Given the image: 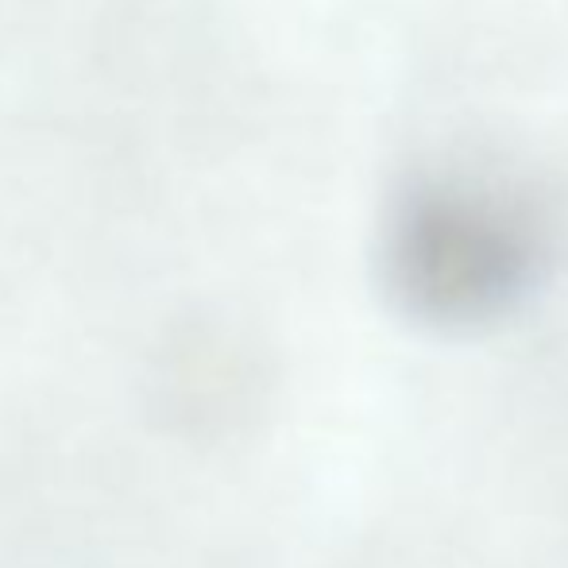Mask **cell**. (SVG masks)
I'll return each mask as SVG.
<instances>
[{
    "mask_svg": "<svg viewBox=\"0 0 568 568\" xmlns=\"http://www.w3.org/2000/svg\"><path fill=\"white\" fill-rule=\"evenodd\" d=\"M403 275L445 294H487L507 286L530 255V225L515 197L484 182L442 179L406 194L390 247Z\"/></svg>",
    "mask_w": 568,
    "mask_h": 568,
    "instance_id": "obj_1",
    "label": "cell"
}]
</instances>
